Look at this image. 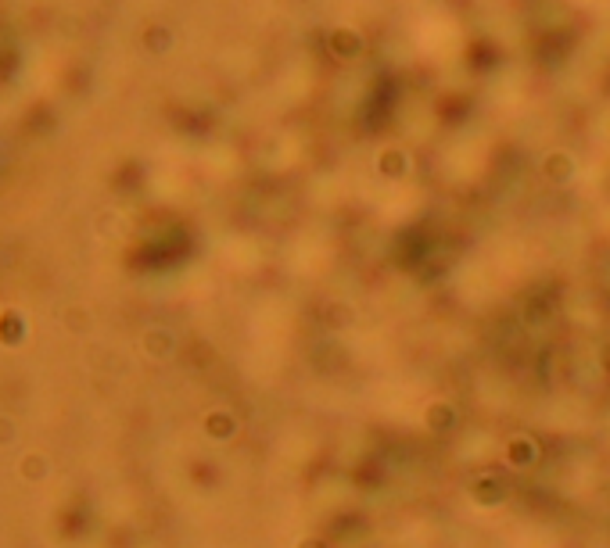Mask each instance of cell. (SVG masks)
<instances>
[{
	"label": "cell",
	"mask_w": 610,
	"mask_h": 548,
	"mask_svg": "<svg viewBox=\"0 0 610 548\" xmlns=\"http://www.w3.org/2000/svg\"><path fill=\"white\" fill-rule=\"evenodd\" d=\"M424 423H427L431 430H449L452 423H456V409L445 405V402H434V405L424 409Z\"/></svg>",
	"instance_id": "obj_2"
},
{
	"label": "cell",
	"mask_w": 610,
	"mask_h": 548,
	"mask_svg": "<svg viewBox=\"0 0 610 548\" xmlns=\"http://www.w3.org/2000/svg\"><path fill=\"white\" fill-rule=\"evenodd\" d=\"M506 459H510V466H531L535 459H539L535 441L531 437H510L506 441Z\"/></svg>",
	"instance_id": "obj_1"
},
{
	"label": "cell",
	"mask_w": 610,
	"mask_h": 548,
	"mask_svg": "<svg viewBox=\"0 0 610 548\" xmlns=\"http://www.w3.org/2000/svg\"><path fill=\"white\" fill-rule=\"evenodd\" d=\"M208 423H212V430H215V434H230V430H234V423H230V416H212Z\"/></svg>",
	"instance_id": "obj_3"
}]
</instances>
